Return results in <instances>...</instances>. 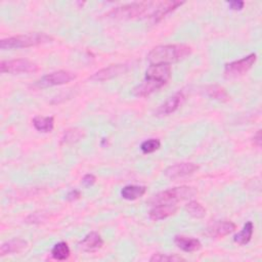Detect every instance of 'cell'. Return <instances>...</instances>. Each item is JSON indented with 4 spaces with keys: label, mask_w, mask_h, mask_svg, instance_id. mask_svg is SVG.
Returning a JSON list of instances; mask_svg holds the SVG:
<instances>
[{
    "label": "cell",
    "mask_w": 262,
    "mask_h": 262,
    "mask_svg": "<svg viewBox=\"0 0 262 262\" xmlns=\"http://www.w3.org/2000/svg\"><path fill=\"white\" fill-rule=\"evenodd\" d=\"M191 53V47L186 44H168L154 47L147 54L150 64H171L185 59Z\"/></svg>",
    "instance_id": "6da1fadb"
},
{
    "label": "cell",
    "mask_w": 262,
    "mask_h": 262,
    "mask_svg": "<svg viewBox=\"0 0 262 262\" xmlns=\"http://www.w3.org/2000/svg\"><path fill=\"white\" fill-rule=\"evenodd\" d=\"M160 1H141L128 3L113 8L107 16L115 19H134L138 17H150L156 12Z\"/></svg>",
    "instance_id": "7a4b0ae2"
},
{
    "label": "cell",
    "mask_w": 262,
    "mask_h": 262,
    "mask_svg": "<svg viewBox=\"0 0 262 262\" xmlns=\"http://www.w3.org/2000/svg\"><path fill=\"white\" fill-rule=\"evenodd\" d=\"M53 38L45 33H28L24 35H17L9 38L2 39L0 41V48L2 50L6 49H18V48H28L32 46L42 45L48 42H51Z\"/></svg>",
    "instance_id": "3957f363"
},
{
    "label": "cell",
    "mask_w": 262,
    "mask_h": 262,
    "mask_svg": "<svg viewBox=\"0 0 262 262\" xmlns=\"http://www.w3.org/2000/svg\"><path fill=\"white\" fill-rule=\"evenodd\" d=\"M196 189L194 187L182 185L177 186L173 188H169L166 190H163L157 194H155L151 200L149 201V204L151 206L155 205H161V204H170V205H176L179 202H182L184 200H188L196 194Z\"/></svg>",
    "instance_id": "277c9868"
},
{
    "label": "cell",
    "mask_w": 262,
    "mask_h": 262,
    "mask_svg": "<svg viewBox=\"0 0 262 262\" xmlns=\"http://www.w3.org/2000/svg\"><path fill=\"white\" fill-rule=\"evenodd\" d=\"M39 71V66L29 59L17 58L10 60H2L0 62V72L12 75L32 74Z\"/></svg>",
    "instance_id": "5b68a950"
},
{
    "label": "cell",
    "mask_w": 262,
    "mask_h": 262,
    "mask_svg": "<svg viewBox=\"0 0 262 262\" xmlns=\"http://www.w3.org/2000/svg\"><path fill=\"white\" fill-rule=\"evenodd\" d=\"M257 54L251 53L242 59L228 62L224 67V77L226 79H236L245 75L256 62Z\"/></svg>",
    "instance_id": "8992f818"
},
{
    "label": "cell",
    "mask_w": 262,
    "mask_h": 262,
    "mask_svg": "<svg viewBox=\"0 0 262 262\" xmlns=\"http://www.w3.org/2000/svg\"><path fill=\"white\" fill-rule=\"evenodd\" d=\"M74 79H76L75 73L70 72V71L60 70V71L52 72L50 74L43 76L41 79H39L36 82V85L39 88H47V87L68 84L71 81H73Z\"/></svg>",
    "instance_id": "52a82bcc"
},
{
    "label": "cell",
    "mask_w": 262,
    "mask_h": 262,
    "mask_svg": "<svg viewBox=\"0 0 262 262\" xmlns=\"http://www.w3.org/2000/svg\"><path fill=\"white\" fill-rule=\"evenodd\" d=\"M185 101V94L183 91H178L169 97L164 103H162L157 111L155 112V116L157 117H164L168 116L175 111H177Z\"/></svg>",
    "instance_id": "ba28073f"
},
{
    "label": "cell",
    "mask_w": 262,
    "mask_h": 262,
    "mask_svg": "<svg viewBox=\"0 0 262 262\" xmlns=\"http://www.w3.org/2000/svg\"><path fill=\"white\" fill-rule=\"evenodd\" d=\"M199 169V166L194 163L182 162L169 166L165 171L164 175L169 179H177L194 173Z\"/></svg>",
    "instance_id": "9c48e42d"
},
{
    "label": "cell",
    "mask_w": 262,
    "mask_h": 262,
    "mask_svg": "<svg viewBox=\"0 0 262 262\" xmlns=\"http://www.w3.org/2000/svg\"><path fill=\"white\" fill-rule=\"evenodd\" d=\"M171 64H150L145 72V79L155 80L166 85L171 78Z\"/></svg>",
    "instance_id": "30bf717a"
},
{
    "label": "cell",
    "mask_w": 262,
    "mask_h": 262,
    "mask_svg": "<svg viewBox=\"0 0 262 262\" xmlns=\"http://www.w3.org/2000/svg\"><path fill=\"white\" fill-rule=\"evenodd\" d=\"M128 71V66L123 63H117V64H111L106 68L100 69L96 73H94L90 79L93 81H106L110 79H113L115 77H118L122 74H125Z\"/></svg>",
    "instance_id": "8fae6325"
},
{
    "label": "cell",
    "mask_w": 262,
    "mask_h": 262,
    "mask_svg": "<svg viewBox=\"0 0 262 262\" xmlns=\"http://www.w3.org/2000/svg\"><path fill=\"white\" fill-rule=\"evenodd\" d=\"M235 228L236 225L231 221H217L206 229V234L211 238H219L230 234L235 230Z\"/></svg>",
    "instance_id": "7c38bea8"
},
{
    "label": "cell",
    "mask_w": 262,
    "mask_h": 262,
    "mask_svg": "<svg viewBox=\"0 0 262 262\" xmlns=\"http://www.w3.org/2000/svg\"><path fill=\"white\" fill-rule=\"evenodd\" d=\"M164 84L160 82L144 78V80L140 84L136 85L132 89V94L136 97H146L156 92L157 90H159L160 88H162Z\"/></svg>",
    "instance_id": "4fadbf2b"
},
{
    "label": "cell",
    "mask_w": 262,
    "mask_h": 262,
    "mask_svg": "<svg viewBox=\"0 0 262 262\" xmlns=\"http://www.w3.org/2000/svg\"><path fill=\"white\" fill-rule=\"evenodd\" d=\"M177 209H178V207L176 205H170V204L155 205V206H151L148 216L151 220L159 221V220H163L165 218H168V217L174 215L176 213Z\"/></svg>",
    "instance_id": "5bb4252c"
},
{
    "label": "cell",
    "mask_w": 262,
    "mask_h": 262,
    "mask_svg": "<svg viewBox=\"0 0 262 262\" xmlns=\"http://www.w3.org/2000/svg\"><path fill=\"white\" fill-rule=\"evenodd\" d=\"M80 249L85 252H95L102 248L103 239L99 233L91 231L85 235V237L79 243Z\"/></svg>",
    "instance_id": "9a60e30c"
},
{
    "label": "cell",
    "mask_w": 262,
    "mask_h": 262,
    "mask_svg": "<svg viewBox=\"0 0 262 262\" xmlns=\"http://www.w3.org/2000/svg\"><path fill=\"white\" fill-rule=\"evenodd\" d=\"M28 247V242L23 238H12L3 243L0 247V256L20 253Z\"/></svg>",
    "instance_id": "2e32d148"
},
{
    "label": "cell",
    "mask_w": 262,
    "mask_h": 262,
    "mask_svg": "<svg viewBox=\"0 0 262 262\" xmlns=\"http://www.w3.org/2000/svg\"><path fill=\"white\" fill-rule=\"evenodd\" d=\"M182 4H183V2H180V1H160V4H159L156 12L151 16L152 21L154 23L160 21L167 14H169L170 12H172L173 10H175Z\"/></svg>",
    "instance_id": "e0dca14e"
},
{
    "label": "cell",
    "mask_w": 262,
    "mask_h": 262,
    "mask_svg": "<svg viewBox=\"0 0 262 262\" xmlns=\"http://www.w3.org/2000/svg\"><path fill=\"white\" fill-rule=\"evenodd\" d=\"M174 243L184 252H195L202 248V244L199 239L184 235H176L174 237Z\"/></svg>",
    "instance_id": "ac0fdd59"
},
{
    "label": "cell",
    "mask_w": 262,
    "mask_h": 262,
    "mask_svg": "<svg viewBox=\"0 0 262 262\" xmlns=\"http://www.w3.org/2000/svg\"><path fill=\"white\" fill-rule=\"evenodd\" d=\"M146 191L145 186L141 185H126L121 189V196L128 201H134L141 196Z\"/></svg>",
    "instance_id": "d6986e66"
},
{
    "label": "cell",
    "mask_w": 262,
    "mask_h": 262,
    "mask_svg": "<svg viewBox=\"0 0 262 262\" xmlns=\"http://www.w3.org/2000/svg\"><path fill=\"white\" fill-rule=\"evenodd\" d=\"M204 92L210 98L218 100V101L224 102V101L229 100L228 93L226 92V90L223 87H221L219 85H208V86H205Z\"/></svg>",
    "instance_id": "ffe728a7"
},
{
    "label": "cell",
    "mask_w": 262,
    "mask_h": 262,
    "mask_svg": "<svg viewBox=\"0 0 262 262\" xmlns=\"http://www.w3.org/2000/svg\"><path fill=\"white\" fill-rule=\"evenodd\" d=\"M33 126L35 129L39 132L43 133H48L51 132L53 127H54V119L53 117H42V116H37L32 120Z\"/></svg>",
    "instance_id": "44dd1931"
},
{
    "label": "cell",
    "mask_w": 262,
    "mask_h": 262,
    "mask_svg": "<svg viewBox=\"0 0 262 262\" xmlns=\"http://www.w3.org/2000/svg\"><path fill=\"white\" fill-rule=\"evenodd\" d=\"M253 231H254V225H253V223H252L251 221H248V222L244 225L243 229H242L238 233H236V234L234 235L233 241H234L236 244L241 245V246L247 245V244L251 241V238H252Z\"/></svg>",
    "instance_id": "7402d4cb"
},
{
    "label": "cell",
    "mask_w": 262,
    "mask_h": 262,
    "mask_svg": "<svg viewBox=\"0 0 262 262\" xmlns=\"http://www.w3.org/2000/svg\"><path fill=\"white\" fill-rule=\"evenodd\" d=\"M71 251L66 242H59L54 245V247L51 250V256L55 260H67L70 257Z\"/></svg>",
    "instance_id": "603a6c76"
},
{
    "label": "cell",
    "mask_w": 262,
    "mask_h": 262,
    "mask_svg": "<svg viewBox=\"0 0 262 262\" xmlns=\"http://www.w3.org/2000/svg\"><path fill=\"white\" fill-rule=\"evenodd\" d=\"M85 136V132L80 128H70L64 130L62 135V142L64 143H75L83 139Z\"/></svg>",
    "instance_id": "cb8c5ba5"
},
{
    "label": "cell",
    "mask_w": 262,
    "mask_h": 262,
    "mask_svg": "<svg viewBox=\"0 0 262 262\" xmlns=\"http://www.w3.org/2000/svg\"><path fill=\"white\" fill-rule=\"evenodd\" d=\"M186 212L193 218H203L206 215L205 207L196 201H190L185 206Z\"/></svg>",
    "instance_id": "d4e9b609"
},
{
    "label": "cell",
    "mask_w": 262,
    "mask_h": 262,
    "mask_svg": "<svg viewBox=\"0 0 262 262\" xmlns=\"http://www.w3.org/2000/svg\"><path fill=\"white\" fill-rule=\"evenodd\" d=\"M161 146V141L157 138H150L147 140H144L141 145H140V149L143 154H151L156 150H158Z\"/></svg>",
    "instance_id": "484cf974"
},
{
    "label": "cell",
    "mask_w": 262,
    "mask_h": 262,
    "mask_svg": "<svg viewBox=\"0 0 262 262\" xmlns=\"http://www.w3.org/2000/svg\"><path fill=\"white\" fill-rule=\"evenodd\" d=\"M150 262H166V261H172V262H177V261H184V258L177 256L175 254H154L150 258H149Z\"/></svg>",
    "instance_id": "4316f807"
},
{
    "label": "cell",
    "mask_w": 262,
    "mask_h": 262,
    "mask_svg": "<svg viewBox=\"0 0 262 262\" xmlns=\"http://www.w3.org/2000/svg\"><path fill=\"white\" fill-rule=\"evenodd\" d=\"M227 4L231 10H242L244 8L245 2L241 0H233V1L227 2Z\"/></svg>",
    "instance_id": "83f0119b"
},
{
    "label": "cell",
    "mask_w": 262,
    "mask_h": 262,
    "mask_svg": "<svg viewBox=\"0 0 262 262\" xmlns=\"http://www.w3.org/2000/svg\"><path fill=\"white\" fill-rule=\"evenodd\" d=\"M95 181H96V178L93 174H86L82 179V182L85 186H91L95 183Z\"/></svg>",
    "instance_id": "f1b7e54d"
},
{
    "label": "cell",
    "mask_w": 262,
    "mask_h": 262,
    "mask_svg": "<svg viewBox=\"0 0 262 262\" xmlns=\"http://www.w3.org/2000/svg\"><path fill=\"white\" fill-rule=\"evenodd\" d=\"M80 196H81V192L77 189H73V190L69 191V193L67 194V200L70 202H73V201L80 199Z\"/></svg>",
    "instance_id": "f546056e"
},
{
    "label": "cell",
    "mask_w": 262,
    "mask_h": 262,
    "mask_svg": "<svg viewBox=\"0 0 262 262\" xmlns=\"http://www.w3.org/2000/svg\"><path fill=\"white\" fill-rule=\"evenodd\" d=\"M253 143H254L257 147H260V146H261V143H262L261 130H258L257 133L254 135V137H253Z\"/></svg>",
    "instance_id": "4dcf8cb0"
}]
</instances>
